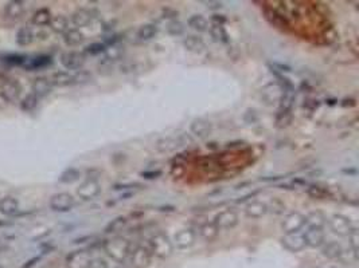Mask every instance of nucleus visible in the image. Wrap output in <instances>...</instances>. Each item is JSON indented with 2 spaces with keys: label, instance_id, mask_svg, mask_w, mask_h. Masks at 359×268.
<instances>
[{
  "label": "nucleus",
  "instance_id": "864d4df0",
  "mask_svg": "<svg viewBox=\"0 0 359 268\" xmlns=\"http://www.w3.org/2000/svg\"><path fill=\"white\" fill-rule=\"evenodd\" d=\"M203 4H206L207 8H210V10H218V8L222 7V3H221V2H213V0L203 2Z\"/></svg>",
  "mask_w": 359,
  "mask_h": 268
},
{
  "label": "nucleus",
  "instance_id": "f03ea898",
  "mask_svg": "<svg viewBox=\"0 0 359 268\" xmlns=\"http://www.w3.org/2000/svg\"><path fill=\"white\" fill-rule=\"evenodd\" d=\"M148 248H150L152 256H156L159 259H168L174 254V244L172 240L164 232H156L150 237L148 241Z\"/></svg>",
  "mask_w": 359,
  "mask_h": 268
},
{
  "label": "nucleus",
  "instance_id": "2eb2a0df",
  "mask_svg": "<svg viewBox=\"0 0 359 268\" xmlns=\"http://www.w3.org/2000/svg\"><path fill=\"white\" fill-rule=\"evenodd\" d=\"M304 241L307 247L320 248L326 243V233L323 228H316V227H308L307 231L303 233Z\"/></svg>",
  "mask_w": 359,
  "mask_h": 268
},
{
  "label": "nucleus",
  "instance_id": "a878e982",
  "mask_svg": "<svg viewBox=\"0 0 359 268\" xmlns=\"http://www.w3.org/2000/svg\"><path fill=\"white\" fill-rule=\"evenodd\" d=\"M183 46L189 50L190 53L198 54L202 53L203 50H205V47H206V44H205V42H203V39L201 38V36L190 35L183 40Z\"/></svg>",
  "mask_w": 359,
  "mask_h": 268
},
{
  "label": "nucleus",
  "instance_id": "09e8293b",
  "mask_svg": "<svg viewBox=\"0 0 359 268\" xmlns=\"http://www.w3.org/2000/svg\"><path fill=\"white\" fill-rule=\"evenodd\" d=\"M73 77H74V85L75 83H86V82H89L92 79V75L88 71H78Z\"/></svg>",
  "mask_w": 359,
  "mask_h": 268
},
{
  "label": "nucleus",
  "instance_id": "aec40b11",
  "mask_svg": "<svg viewBox=\"0 0 359 268\" xmlns=\"http://www.w3.org/2000/svg\"><path fill=\"white\" fill-rule=\"evenodd\" d=\"M23 14H25V3L21 0H11L4 7V15L12 20L22 18Z\"/></svg>",
  "mask_w": 359,
  "mask_h": 268
},
{
  "label": "nucleus",
  "instance_id": "bb28decb",
  "mask_svg": "<svg viewBox=\"0 0 359 268\" xmlns=\"http://www.w3.org/2000/svg\"><path fill=\"white\" fill-rule=\"evenodd\" d=\"M50 82L53 86L64 87V86L74 85V77L71 74H69V73H66V71H58V73H54Z\"/></svg>",
  "mask_w": 359,
  "mask_h": 268
},
{
  "label": "nucleus",
  "instance_id": "a18cd8bd",
  "mask_svg": "<svg viewBox=\"0 0 359 268\" xmlns=\"http://www.w3.org/2000/svg\"><path fill=\"white\" fill-rule=\"evenodd\" d=\"M349 243H350V250L352 251V252H355L356 255H358V251H359V230L358 228H352V231L350 232L349 236Z\"/></svg>",
  "mask_w": 359,
  "mask_h": 268
},
{
  "label": "nucleus",
  "instance_id": "393cba45",
  "mask_svg": "<svg viewBox=\"0 0 359 268\" xmlns=\"http://www.w3.org/2000/svg\"><path fill=\"white\" fill-rule=\"evenodd\" d=\"M198 231H200V236L202 237L205 241H207V243L214 241V240L217 239L218 233H220V230L215 227V224H214L213 221H207L205 222V224H202Z\"/></svg>",
  "mask_w": 359,
  "mask_h": 268
},
{
  "label": "nucleus",
  "instance_id": "4be33fe9",
  "mask_svg": "<svg viewBox=\"0 0 359 268\" xmlns=\"http://www.w3.org/2000/svg\"><path fill=\"white\" fill-rule=\"evenodd\" d=\"M93 20V15L89 10L85 8H79V10L74 11L71 15V23L75 27H86L89 26Z\"/></svg>",
  "mask_w": 359,
  "mask_h": 268
},
{
  "label": "nucleus",
  "instance_id": "e433bc0d",
  "mask_svg": "<svg viewBox=\"0 0 359 268\" xmlns=\"http://www.w3.org/2000/svg\"><path fill=\"white\" fill-rule=\"evenodd\" d=\"M307 194L309 197L316 198V200H324L330 196V192H328L327 188L322 187V185H316V184H312L307 188Z\"/></svg>",
  "mask_w": 359,
  "mask_h": 268
},
{
  "label": "nucleus",
  "instance_id": "dca6fc26",
  "mask_svg": "<svg viewBox=\"0 0 359 268\" xmlns=\"http://www.w3.org/2000/svg\"><path fill=\"white\" fill-rule=\"evenodd\" d=\"M85 63V55L78 51H68L61 55V64L68 70H79Z\"/></svg>",
  "mask_w": 359,
  "mask_h": 268
},
{
  "label": "nucleus",
  "instance_id": "1a4fd4ad",
  "mask_svg": "<svg viewBox=\"0 0 359 268\" xmlns=\"http://www.w3.org/2000/svg\"><path fill=\"white\" fill-rule=\"evenodd\" d=\"M49 205L54 212H69L74 208L75 200L68 192H61L51 196Z\"/></svg>",
  "mask_w": 359,
  "mask_h": 268
},
{
  "label": "nucleus",
  "instance_id": "2f4dec72",
  "mask_svg": "<svg viewBox=\"0 0 359 268\" xmlns=\"http://www.w3.org/2000/svg\"><path fill=\"white\" fill-rule=\"evenodd\" d=\"M296 94L295 88H284V93L280 98V102H278V110H292L293 107V103H295Z\"/></svg>",
  "mask_w": 359,
  "mask_h": 268
},
{
  "label": "nucleus",
  "instance_id": "6ab92c4d",
  "mask_svg": "<svg viewBox=\"0 0 359 268\" xmlns=\"http://www.w3.org/2000/svg\"><path fill=\"white\" fill-rule=\"evenodd\" d=\"M51 90H53V85H51L50 79L46 77H38L32 83V94L38 98L49 96Z\"/></svg>",
  "mask_w": 359,
  "mask_h": 268
},
{
  "label": "nucleus",
  "instance_id": "7c9ffc66",
  "mask_svg": "<svg viewBox=\"0 0 359 268\" xmlns=\"http://www.w3.org/2000/svg\"><path fill=\"white\" fill-rule=\"evenodd\" d=\"M187 25H189L190 29L198 32H205L209 30V21H207V19L203 15L200 14L190 16V19L187 20Z\"/></svg>",
  "mask_w": 359,
  "mask_h": 268
},
{
  "label": "nucleus",
  "instance_id": "c85d7f7f",
  "mask_svg": "<svg viewBox=\"0 0 359 268\" xmlns=\"http://www.w3.org/2000/svg\"><path fill=\"white\" fill-rule=\"evenodd\" d=\"M84 40H85V36H84V34L77 29H69L68 31L64 34V42L66 43L68 46H79Z\"/></svg>",
  "mask_w": 359,
  "mask_h": 268
},
{
  "label": "nucleus",
  "instance_id": "13d9d810",
  "mask_svg": "<svg viewBox=\"0 0 359 268\" xmlns=\"http://www.w3.org/2000/svg\"><path fill=\"white\" fill-rule=\"evenodd\" d=\"M280 178H283L281 176H273V177H263V178H260L261 181H276V180H280Z\"/></svg>",
  "mask_w": 359,
  "mask_h": 268
},
{
  "label": "nucleus",
  "instance_id": "6e6552de",
  "mask_svg": "<svg viewBox=\"0 0 359 268\" xmlns=\"http://www.w3.org/2000/svg\"><path fill=\"white\" fill-rule=\"evenodd\" d=\"M306 226V216L300 212H291L281 221V230L284 233L300 232Z\"/></svg>",
  "mask_w": 359,
  "mask_h": 268
},
{
  "label": "nucleus",
  "instance_id": "0eeeda50",
  "mask_svg": "<svg viewBox=\"0 0 359 268\" xmlns=\"http://www.w3.org/2000/svg\"><path fill=\"white\" fill-rule=\"evenodd\" d=\"M283 93H284V88L278 82H270L261 88V99L267 106L277 105Z\"/></svg>",
  "mask_w": 359,
  "mask_h": 268
},
{
  "label": "nucleus",
  "instance_id": "473e14b6",
  "mask_svg": "<svg viewBox=\"0 0 359 268\" xmlns=\"http://www.w3.org/2000/svg\"><path fill=\"white\" fill-rule=\"evenodd\" d=\"M210 35H211L214 42H218V43L230 42V38H229L228 32H226L224 26H221V25H211V27H210Z\"/></svg>",
  "mask_w": 359,
  "mask_h": 268
},
{
  "label": "nucleus",
  "instance_id": "c756f323",
  "mask_svg": "<svg viewBox=\"0 0 359 268\" xmlns=\"http://www.w3.org/2000/svg\"><path fill=\"white\" fill-rule=\"evenodd\" d=\"M327 222V217L322 211H313L309 212L308 215L306 216V224H308V227H316V228H324Z\"/></svg>",
  "mask_w": 359,
  "mask_h": 268
},
{
  "label": "nucleus",
  "instance_id": "b1692460",
  "mask_svg": "<svg viewBox=\"0 0 359 268\" xmlns=\"http://www.w3.org/2000/svg\"><path fill=\"white\" fill-rule=\"evenodd\" d=\"M157 31H159V29L155 23H147V25L139 27V30L136 31V38L139 39L140 42H147V40L155 38Z\"/></svg>",
  "mask_w": 359,
  "mask_h": 268
},
{
  "label": "nucleus",
  "instance_id": "f3484780",
  "mask_svg": "<svg viewBox=\"0 0 359 268\" xmlns=\"http://www.w3.org/2000/svg\"><path fill=\"white\" fill-rule=\"evenodd\" d=\"M190 131L196 138L203 140V138L210 137V134L213 133V125H211L210 121L203 120V118H196L190 125Z\"/></svg>",
  "mask_w": 359,
  "mask_h": 268
},
{
  "label": "nucleus",
  "instance_id": "39448f33",
  "mask_svg": "<svg viewBox=\"0 0 359 268\" xmlns=\"http://www.w3.org/2000/svg\"><path fill=\"white\" fill-rule=\"evenodd\" d=\"M328 226H330L331 232L335 233L336 236L347 237L350 232L352 231L354 226H352L351 220L345 215H334L328 220Z\"/></svg>",
  "mask_w": 359,
  "mask_h": 268
},
{
  "label": "nucleus",
  "instance_id": "58836bf2",
  "mask_svg": "<svg viewBox=\"0 0 359 268\" xmlns=\"http://www.w3.org/2000/svg\"><path fill=\"white\" fill-rule=\"evenodd\" d=\"M125 224H127V219H125L124 216H118V217L113 219L110 222H108V226L105 227L104 232L105 233L117 232V231H121L123 228H124Z\"/></svg>",
  "mask_w": 359,
  "mask_h": 268
},
{
  "label": "nucleus",
  "instance_id": "c9c22d12",
  "mask_svg": "<svg viewBox=\"0 0 359 268\" xmlns=\"http://www.w3.org/2000/svg\"><path fill=\"white\" fill-rule=\"evenodd\" d=\"M293 121V114L292 110H278L276 113V126L278 129H284L288 127Z\"/></svg>",
  "mask_w": 359,
  "mask_h": 268
},
{
  "label": "nucleus",
  "instance_id": "5701e85b",
  "mask_svg": "<svg viewBox=\"0 0 359 268\" xmlns=\"http://www.w3.org/2000/svg\"><path fill=\"white\" fill-rule=\"evenodd\" d=\"M320 248H322V255L324 258L330 259V260L339 259V256L343 252V247L338 241H328V243H324Z\"/></svg>",
  "mask_w": 359,
  "mask_h": 268
},
{
  "label": "nucleus",
  "instance_id": "9d476101",
  "mask_svg": "<svg viewBox=\"0 0 359 268\" xmlns=\"http://www.w3.org/2000/svg\"><path fill=\"white\" fill-rule=\"evenodd\" d=\"M101 193V185L96 178H86L84 183L77 188V196L84 201H90Z\"/></svg>",
  "mask_w": 359,
  "mask_h": 268
},
{
  "label": "nucleus",
  "instance_id": "6e6d98bb",
  "mask_svg": "<svg viewBox=\"0 0 359 268\" xmlns=\"http://www.w3.org/2000/svg\"><path fill=\"white\" fill-rule=\"evenodd\" d=\"M135 187H140V184H121V185H114V189H116V191H120V189L125 191V189Z\"/></svg>",
  "mask_w": 359,
  "mask_h": 268
},
{
  "label": "nucleus",
  "instance_id": "cd10ccee",
  "mask_svg": "<svg viewBox=\"0 0 359 268\" xmlns=\"http://www.w3.org/2000/svg\"><path fill=\"white\" fill-rule=\"evenodd\" d=\"M51 19H53V16H51V12L47 8H41V10H38L35 12V14L32 15V25L36 26V27H45V26H49L50 25Z\"/></svg>",
  "mask_w": 359,
  "mask_h": 268
},
{
  "label": "nucleus",
  "instance_id": "37998d69",
  "mask_svg": "<svg viewBox=\"0 0 359 268\" xmlns=\"http://www.w3.org/2000/svg\"><path fill=\"white\" fill-rule=\"evenodd\" d=\"M167 32L171 36H181L185 34V25L179 20H172L167 25Z\"/></svg>",
  "mask_w": 359,
  "mask_h": 268
},
{
  "label": "nucleus",
  "instance_id": "de8ad7c7",
  "mask_svg": "<svg viewBox=\"0 0 359 268\" xmlns=\"http://www.w3.org/2000/svg\"><path fill=\"white\" fill-rule=\"evenodd\" d=\"M105 50H107V46L104 43H92L85 49V54L94 57V55H100V54L105 53Z\"/></svg>",
  "mask_w": 359,
  "mask_h": 268
},
{
  "label": "nucleus",
  "instance_id": "c03bdc74",
  "mask_svg": "<svg viewBox=\"0 0 359 268\" xmlns=\"http://www.w3.org/2000/svg\"><path fill=\"white\" fill-rule=\"evenodd\" d=\"M201 166H202L203 172H206V173L215 172V170L220 169V164H218L217 160L213 159V157H206V159H203Z\"/></svg>",
  "mask_w": 359,
  "mask_h": 268
},
{
  "label": "nucleus",
  "instance_id": "a211bd4d",
  "mask_svg": "<svg viewBox=\"0 0 359 268\" xmlns=\"http://www.w3.org/2000/svg\"><path fill=\"white\" fill-rule=\"evenodd\" d=\"M244 212H245L246 217H249V219H261V217H264L268 213L267 203L260 200H253L246 204Z\"/></svg>",
  "mask_w": 359,
  "mask_h": 268
},
{
  "label": "nucleus",
  "instance_id": "603ef678",
  "mask_svg": "<svg viewBox=\"0 0 359 268\" xmlns=\"http://www.w3.org/2000/svg\"><path fill=\"white\" fill-rule=\"evenodd\" d=\"M142 176L144 178H157L162 176V170H151V172H143Z\"/></svg>",
  "mask_w": 359,
  "mask_h": 268
},
{
  "label": "nucleus",
  "instance_id": "7ed1b4c3",
  "mask_svg": "<svg viewBox=\"0 0 359 268\" xmlns=\"http://www.w3.org/2000/svg\"><path fill=\"white\" fill-rule=\"evenodd\" d=\"M192 140L187 136V134H181L178 137H166L160 138L159 141L155 144V149L157 152H174V150H178V149L183 148L187 144H190Z\"/></svg>",
  "mask_w": 359,
  "mask_h": 268
},
{
  "label": "nucleus",
  "instance_id": "412c9836",
  "mask_svg": "<svg viewBox=\"0 0 359 268\" xmlns=\"http://www.w3.org/2000/svg\"><path fill=\"white\" fill-rule=\"evenodd\" d=\"M19 211L18 200L12 196H6L0 198V213L4 216H14Z\"/></svg>",
  "mask_w": 359,
  "mask_h": 268
},
{
  "label": "nucleus",
  "instance_id": "f8f14e48",
  "mask_svg": "<svg viewBox=\"0 0 359 268\" xmlns=\"http://www.w3.org/2000/svg\"><path fill=\"white\" fill-rule=\"evenodd\" d=\"M195 231L191 230V228H183V230L175 233L174 239H172V244L178 250H189V248H191L195 244Z\"/></svg>",
  "mask_w": 359,
  "mask_h": 268
},
{
  "label": "nucleus",
  "instance_id": "ddd939ff",
  "mask_svg": "<svg viewBox=\"0 0 359 268\" xmlns=\"http://www.w3.org/2000/svg\"><path fill=\"white\" fill-rule=\"evenodd\" d=\"M92 255L89 251L78 250L71 252L66 258V267L68 268H89L92 261Z\"/></svg>",
  "mask_w": 359,
  "mask_h": 268
},
{
  "label": "nucleus",
  "instance_id": "5fc2aeb1",
  "mask_svg": "<svg viewBox=\"0 0 359 268\" xmlns=\"http://www.w3.org/2000/svg\"><path fill=\"white\" fill-rule=\"evenodd\" d=\"M211 20L214 21L213 25L224 26V23L226 21V18H225L224 15H213V16H211Z\"/></svg>",
  "mask_w": 359,
  "mask_h": 268
},
{
  "label": "nucleus",
  "instance_id": "72a5a7b5",
  "mask_svg": "<svg viewBox=\"0 0 359 268\" xmlns=\"http://www.w3.org/2000/svg\"><path fill=\"white\" fill-rule=\"evenodd\" d=\"M49 26H50V29L53 30L54 32L64 35L65 32L69 30V20L64 15H57V16H54V18L51 19L50 25Z\"/></svg>",
  "mask_w": 359,
  "mask_h": 268
},
{
  "label": "nucleus",
  "instance_id": "a19ab883",
  "mask_svg": "<svg viewBox=\"0 0 359 268\" xmlns=\"http://www.w3.org/2000/svg\"><path fill=\"white\" fill-rule=\"evenodd\" d=\"M267 208L268 212H272L274 215H283L285 212V209H287V205H285V203H283L280 198L273 197L270 200L269 204H267Z\"/></svg>",
  "mask_w": 359,
  "mask_h": 268
},
{
  "label": "nucleus",
  "instance_id": "4c0bfd02",
  "mask_svg": "<svg viewBox=\"0 0 359 268\" xmlns=\"http://www.w3.org/2000/svg\"><path fill=\"white\" fill-rule=\"evenodd\" d=\"M79 177H81V172H79L78 169H75V168H69V169L64 170V172L61 173L59 183L73 184L78 180Z\"/></svg>",
  "mask_w": 359,
  "mask_h": 268
},
{
  "label": "nucleus",
  "instance_id": "79ce46f5",
  "mask_svg": "<svg viewBox=\"0 0 359 268\" xmlns=\"http://www.w3.org/2000/svg\"><path fill=\"white\" fill-rule=\"evenodd\" d=\"M36 105H38V97L34 96V94H29V96H26L25 98L22 99L21 102V109L23 110V111H32V110L35 109Z\"/></svg>",
  "mask_w": 359,
  "mask_h": 268
},
{
  "label": "nucleus",
  "instance_id": "4468645a",
  "mask_svg": "<svg viewBox=\"0 0 359 268\" xmlns=\"http://www.w3.org/2000/svg\"><path fill=\"white\" fill-rule=\"evenodd\" d=\"M0 94L7 102L14 103L19 99L22 94V86L18 81L15 79H7L0 86Z\"/></svg>",
  "mask_w": 359,
  "mask_h": 268
},
{
  "label": "nucleus",
  "instance_id": "49530a36",
  "mask_svg": "<svg viewBox=\"0 0 359 268\" xmlns=\"http://www.w3.org/2000/svg\"><path fill=\"white\" fill-rule=\"evenodd\" d=\"M338 260H341L343 264H354V263L358 261V255H356L355 252H352L351 250L350 251L343 250V252H342V255L339 256Z\"/></svg>",
  "mask_w": 359,
  "mask_h": 268
},
{
  "label": "nucleus",
  "instance_id": "4d7b16f0",
  "mask_svg": "<svg viewBox=\"0 0 359 268\" xmlns=\"http://www.w3.org/2000/svg\"><path fill=\"white\" fill-rule=\"evenodd\" d=\"M258 193V191H256V192H253V193H248V194H245V196H242V197H240V198H237L235 200V203L237 204H241V203H245V201H248L249 198H253L256 194Z\"/></svg>",
  "mask_w": 359,
  "mask_h": 268
},
{
  "label": "nucleus",
  "instance_id": "20e7f679",
  "mask_svg": "<svg viewBox=\"0 0 359 268\" xmlns=\"http://www.w3.org/2000/svg\"><path fill=\"white\" fill-rule=\"evenodd\" d=\"M213 222L220 231H230L238 226V213L234 209H225L214 217Z\"/></svg>",
  "mask_w": 359,
  "mask_h": 268
},
{
  "label": "nucleus",
  "instance_id": "423d86ee",
  "mask_svg": "<svg viewBox=\"0 0 359 268\" xmlns=\"http://www.w3.org/2000/svg\"><path fill=\"white\" fill-rule=\"evenodd\" d=\"M129 261L133 268H148L152 261V254L148 247L137 245L129 254Z\"/></svg>",
  "mask_w": 359,
  "mask_h": 268
},
{
  "label": "nucleus",
  "instance_id": "f257e3e1",
  "mask_svg": "<svg viewBox=\"0 0 359 268\" xmlns=\"http://www.w3.org/2000/svg\"><path fill=\"white\" fill-rule=\"evenodd\" d=\"M104 250L112 260L116 263H124L131 254V243L123 236L113 237L104 243Z\"/></svg>",
  "mask_w": 359,
  "mask_h": 268
},
{
  "label": "nucleus",
  "instance_id": "9b49d317",
  "mask_svg": "<svg viewBox=\"0 0 359 268\" xmlns=\"http://www.w3.org/2000/svg\"><path fill=\"white\" fill-rule=\"evenodd\" d=\"M281 245L285 248L289 252H293V254H297V252H302L304 248L307 247L306 241H304V236L303 233L300 232H293V233H284V236L281 237Z\"/></svg>",
  "mask_w": 359,
  "mask_h": 268
},
{
  "label": "nucleus",
  "instance_id": "f704fd0d",
  "mask_svg": "<svg viewBox=\"0 0 359 268\" xmlns=\"http://www.w3.org/2000/svg\"><path fill=\"white\" fill-rule=\"evenodd\" d=\"M32 40H34V32H32V30L30 29V27H27V26L22 27V29L16 32V43H18L19 46H30L32 43Z\"/></svg>",
  "mask_w": 359,
  "mask_h": 268
},
{
  "label": "nucleus",
  "instance_id": "3c124183",
  "mask_svg": "<svg viewBox=\"0 0 359 268\" xmlns=\"http://www.w3.org/2000/svg\"><path fill=\"white\" fill-rule=\"evenodd\" d=\"M89 268H109V265H108V261L105 259L96 258L92 259Z\"/></svg>",
  "mask_w": 359,
  "mask_h": 268
},
{
  "label": "nucleus",
  "instance_id": "8fccbe9b",
  "mask_svg": "<svg viewBox=\"0 0 359 268\" xmlns=\"http://www.w3.org/2000/svg\"><path fill=\"white\" fill-rule=\"evenodd\" d=\"M270 71L272 73H277V71H280V73H291L292 69L289 66H287V64L272 63L270 64Z\"/></svg>",
  "mask_w": 359,
  "mask_h": 268
},
{
  "label": "nucleus",
  "instance_id": "ea45409f",
  "mask_svg": "<svg viewBox=\"0 0 359 268\" xmlns=\"http://www.w3.org/2000/svg\"><path fill=\"white\" fill-rule=\"evenodd\" d=\"M51 63L50 57H36L30 59V62L26 64V69L29 70H38V69H43V67H47Z\"/></svg>",
  "mask_w": 359,
  "mask_h": 268
}]
</instances>
